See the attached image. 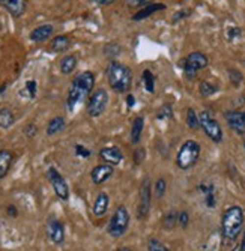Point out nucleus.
<instances>
[{
    "label": "nucleus",
    "instance_id": "obj_1",
    "mask_svg": "<svg viewBox=\"0 0 245 251\" xmlns=\"http://www.w3.org/2000/svg\"><path fill=\"white\" fill-rule=\"evenodd\" d=\"M94 86H95V74L92 71L80 73L73 80L68 90V97H66V108H68V111H74L78 104H81L91 95Z\"/></svg>",
    "mask_w": 245,
    "mask_h": 251
},
{
    "label": "nucleus",
    "instance_id": "obj_2",
    "mask_svg": "<svg viewBox=\"0 0 245 251\" xmlns=\"http://www.w3.org/2000/svg\"><path fill=\"white\" fill-rule=\"evenodd\" d=\"M107 81L116 94H128L132 84L131 68L113 60L107 66Z\"/></svg>",
    "mask_w": 245,
    "mask_h": 251
},
{
    "label": "nucleus",
    "instance_id": "obj_3",
    "mask_svg": "<svg viewBox=\"0 0 245 251\" xmlns=\"http://www.w3.org/2000/svg\"><path fill=\"white\" fill-rule=\"evenodd\" d=\"M244 209L241 206H230L224 211L221 218V233L227 241H235L244 227Z\"/></svg>",
    "mask_w": 245,
    "mask_h": 251
},
{
    "label": "nucleus",
    "instance_id": "obj_4",
    "mask_svg": "<svg viewBox=\"0 0 245 251\" xmlns=\"http://www.w3.org/2000/svg\"><path fill=\"white\" fill-rule=\"evenodd\" d=\"M200 158V145L196 140H187L176 156V166L181 170H190L194 167Z\"/></svg>",
    "mask_w": 245,
    "mask_h": 251
},
{
    "label": "nucleus",
    "instance_id": "obj_5",
    "mask_svg": "<svg viewBox=\"0 0 245 251\" xmlns=\"http://www.w3.org/2000/svg\"><path fill=\"white\" fill-rule=\"evenodd\" d=\"M129 226V212L125 206H118L108 221L107 232L111 238H121L126 233Z\"/></svg>",
    "mask_w": 245,
    "mask_h": 251
},
{
    "label": "nucleus",
    "instance_id": "obj_6",
    "mask_svg": "<svg viewBox=\"0 0 245 251\" xmlns=\"http://www.w3.org/2000/svg\"><path fill=\"white\" fill-rule=\"evenodd\" d=\"M198 124H200V128L205 131V134L209 137V139L214 143H221L222 142L221 125L218 124L217 119H214L211 116L209 111H202V113H200V115H198Z\"/></svg>",
    "mask_w": 245,
    "mask_h": 251
},
{
    "label": "nucleus",
    "instance_id": "obj_7",
    "mask_svg": "<svg viewBox=\"0 0 245 251\" xmlns=\"http://www.w3.org/2000/svg\"><path fill=\"white\" fill-rule=\"evenodd\" d=\"M108 92L105 89H97L95 92L89 97L87 101V115L91 118H99L107 110L108 105Z\"/></svg>",
    "mask_w": 245,
    "mask_h": 251
},
{
    "label": "nucleus",
    "instance_id": "obj_8",
    "mask_svg": "<svg viewBox=\"0 0 245 251\" xmlns=\"http://www.w3.org/2000/svg\"><path fill=\"white\" fill-rule=\"evenodd\" d=\"M47 177L50 180V184L53 187V191L56 193V196L66 201L70 199V187H68V182L65 180V177L59 173V170L56 167H50L47 170Z\"/></svg>",
    "mask_w": 245,
    "mask_h": 251
},
{
    "label": "nucleus",
    "instance_id": "obj_9",
    "mask_svg": "<svg viewBox=\"0 0 245 251\" xmlns=\"http://www.w3.org/2000/svg\"><path fill=\"white\" fill-rule=\"evenodd\" d=\"M150 203H152V193H150V182L146 177L139 191V204H137V218L145 220L150 211Z\"/></svg>",
    "mask_w": 245,
    "mask_h": 251
},
{
    "label": "nucleus",
    "instance_id": "obj_10",
    "mask_svg": "<svg viewBox=\"0 0 245 251\" xmlns=\"http://www.w3.org/2000/svg\"><path fill=\"white\" fill-rule=\"evenodd\" d=\"M46 232H47L49 239H50L53 244L62 245V244L65 242V227H63L62 221H59L57 218L50 217V218L47 220Z\"/></svg>",
    "mask_w": 245,
    "mask_h": 251
},
{
    "label": "nucleus",
    "instance_id": "obj_11",
    "mask_svg": "<svg viewBox=\"0 0 245 251\" xmlns=\"http://www.w3.org/2000/svg\"><path fill=\"white\" fill-rule=\"evenodd\" d=\"M224 119L230 129H233L236 134L244 135L245 134V113L239 110H229L224 113Z\"/></svg>",
    "mask_w": 245,
    "mask_h": 251
},
{
    "label": "nucleus",
    "instance_id": "obj_12",
    "mask_svg": "<svg viewBox=\"0 0 245 251\" xmlns=\"http://www.w3.org/2000/svg\"><path fill=\"white\" fill-rule=\"evenodd\" d=\"M99 158L104 161V164L115 167V166H119L122 163L123 153L118 146H105L99 151Z\"/></svg>",
    "mask_w": 245,
    "mask_h": 251
},
{
    "label": "nucleus",
    "instance_id": "obj_13",
    "mask_svg": "<svg viewBox=\"0 0 245 251\" xmlns=\"http://www.w3.org/2000/svg\"><path fill=\"white\" fill-rule=\"evenodd\" d=\"M113 172H115V167H111L108 164H98L91 170V179L95 185H101L113 176Z\"/></svg>",
    "mask_w": 245,
    "mask_h": 251
},
{
    "label": "nucleus",
    "instance_id": "obj_14",
    "mask_svg": "<svg viewBox=\"0 0 245 251\" xmlns=\"http://www.w3.org/2000/svg\"><path fill=\"white\" fill-rule=\"evenodd\" d=\"M0 6H3L14 18H20L27 9V2L24 0H0Z\"/></svg>",
    "mask_w": 245,
    "mask_h": 251
},
{
    "label": "nucleus",
    "instance_id": "obj_15",
    "mask_svg": "<svg viewBox=\"0 0 245 251\" xmlns=\"http://www.w3.org/2000/svg\"><path fill=\"white\" fill-rule=\"evenodd\" d=\"M184 60H185L191 68H194V70H196L197 73H198L200 70H205V68L209 65L208 56L203 54V53H200V51H193V53H190Z\"/></svg>",
    "mask_w": 245,
    "mask_h": 251
},
{
    "label": "nucleus",
    "instance_id": "obj_16",
    "mask_svg": "<svg viewBox=\"0 0 245 251\" xmlns=\"http://www.w3.org/2000/svg\"><path fill=\"white\" fill-rule=\"evenodd\" d=\"M53 32H54L53 25H42V26L35 27V29L30 32L29 38H30V41H33V42H44V41H47V39L51 38Z\"/></svg>",
    "mask_w": 245,
    "mask_h": 251
},
{
    "label": "nucleus",
    "instance_id": "obj_17",
    "mask_svg": "<svg viewBox=\"0 0 245 251\" xmlns=\"http://www.w3.org/2000/svg\"><path fill=\"white\" fill-rule=\"evenodd\" d=\"M14 163V153L8 149H0V180L11 170Z\"/></svg>",
    "mask_w": 245,
    "mask_h": 251
},
{
    "label": "nucleus",
    "instance_id": "obj_18",
    "mask_svg": "<svg viewBox=\"0 0 245 251\" xmlns=\"http://www.w3.org/2000/svg\"><path fill=\"white\" fill-rule=\"evenodd\" d=\"M143 129H145V118L143 116H137L134 121H132L131 132H129V140H131L132 145H139L140 143Z\"/></svg>",
    "mask_w": 245,
    "mask_h": 251
},
{
    "label": "nucleus",
    "instance_id": "obj_19",
    "mask_svg": "<svg viewBox=\"0 0 245 251\" xmlns=\"http://www.w3.org/2000/svg\"><path fill=\"white\" fill-rule=\"evenodd\" d=\"M108 204H110V197L107 193H99L94 201V206H92V212L97 217H102L107 209H108Z\"/></svg>",
    "mask_w": 245,
    "mask_h": 251
},
{
    "label": "nucleus",
    "instance_id": "obj_20",
    "mask_svg": "<svg viewBox=\"0 0 245 251\" xmlns=\"http://www.w3.org/2000/svg\"><path fill=\"white\" fill-rule=\"evenodd\" d=\"M164 9H166V5H164V3H149V5H146L145 8H142L139 12H136L134 17H132V20H134V21H142V20L150 17L153 12L164 11Z\"/></svg>",
    "mask_w": 245,
    "mask_h": 251
},
{
    "label": "nucleus",
    "instance_id": "obj_21",
    "mask_svg": "<svg viewBox=\"0 0 245 251\" xmlns=\"http://www.w3.org/2000/svg\"><path fill=\"white\" fill-rule=\"evenodd\" d=\"M70 45H71L70 36H66V35H57L50 42V50L53 53H63V51H66V50L70 49Z\"/></svg>",
    "mask_w": 245,
    "mask_h": 251
},
{
    "label": "nucleus",
    "instance_id": "obj_22",
    "mask_svg": "<svg viewBox=\"0 0 245 251\" xmlns=\"http://www.w3.org/2000/svg\"><path fill=\"white\" fill-rule=\"evenodd\" d=\"M78 62H77V57L74 54H66L62 57V60L59 62V68H60V73L63 75H70L75 71Z\"/></svg>",
    "mask_w": 245,
    "mask_h": 251
},
{
    "label": "nucleus",
    "instance_id": "obj_23",
    "mask_svg": "<svg viewBox=\"0 0 245 251\" xmlns=\"http://www.w3.org/2000/svg\"><path fill=\"white\" fill-rule=\"evenodd\" d=\"M15 124V116L11 108L8 107H2L0 108V128L8 129Z\"/></svg>",
    "mask_w": 245,
    "mask_h": 251
},
{
    "label": "nucleus",
    "instance_id": "obj_24",
    "mask_svg": "<svg viewBox=\"0 0 245 251\" xmlns=\"http://www.w3.org/2000/svg\"><path fill=\"white\" fill-rule=\"evenodd\" d=\"M65 125H66V124H65V119H63L62 116L53 118V119L49 122V125H47V135H49V137H53V135L62 132V131L65 129Z\"/></svg>",
    "mask_w": 245,
    "mask_h": 251
},
{
    "label": "nucleus",
    "instance_id": "obj_25",
    "mask_svg": "<svg viewBox=\"0 0 245 251\" xmlns=\"http://www.w3.org/2000/svg\"><path fill=\"white\" fill-rule=\"evenodd\" d=\"M177 215H179V212H176L174 209H170L164 215V218H163V227H164L166 230H172L173 227L177 224Z\"/></svg>",
    "mask_w": 245,
    "mask_h": 251
},
{
    "label": "nucleus",
    "instance_id": "obj_26",
    "mask_svg": "<svg viewBox=\"0 0 245 251\" xmlns=\"http://www.w3.org/2000/svg\"><path fill=\"white\" fill-rule=\"evenodd\" d=\"M142 81H143L145 89L147 90L149 94H153L155 92V77H153L152 71L145 70L143 74H142Z\"/></svg>",
    "mask_w": 245,
    "mask_h": 251
},
{
    "label": "nucleus",
    "instance_id": "obj_27",
    "mask_svg": "<svg viewBox=\"0 0 245 251\" xmlns=\"http://www.w3.org/2000/svg\"><path fill=\"white\" fill-rule=\"evenodd\" d=\"M217 90H218V87H217L215 84L209 83V81H202V83H200V86H198V92H200V95L205 97V98L214 95V94L217 92Z\"/></svg>",
    "mask_w": 245,
    "mask_h": 251
},
{
    "label": "nucleus",
    "instance_id": "obj_28",
    "mask_svg": "<svg viewBox=\"0 0 245 251\" xmlns=\"http://www.w3.org/2000/svg\"><path fill=\"white\" fill-rule=\"evenodd\" d=\"M166 191H167V182H166V179L164 177H158L157 182L153 184V194H155V197H157V199L164 197Z\"/></svg>",
    "mask_w": 245,
    "mask_h": 251
},
{
    "label": "nucleus",
    "instance_id": "obj_29",
    "mask_svg": "<svg viewBox=\"0 0 245 251\" xmlns=\"http://www.w3.org/2000/svg\"><path fill=\"white\" fill-rule=\"evenodd\" d=\"M187 125L188 128L191 129H198L200 128V124H198V115L196 113L194 108H187Z\"/></svg>",
    "mask_w": 245,
    "mask_h": 251
},
{
    "label": "nucleus",
    "instance_id": "obj_30",
    "mask_svg": "<svg viewBox=\"0 0 245 251\" xmlns=\"http://www.w3.org/2000/svg\"><path fill=\"white\" fill-rule=\"evenodd\" d=\"M227 73H229L230 83H232L235 87L241 86V83H242V80H244V75H242V73H241L239 70H236V68H229Z\"/></svg>",
    "mask_w": 245,
    "mask_h": 251
},
{
    "label": "nucleus",
    "instance_id": "obj_31",
    "mask_svg": "<svg viewBox=\"0 0 245 251\" xmlns=\"http://www.w3.org/2000/svg\"><path fill=\"white\" fill-rule=\"evenodd\" d=\"M36 87H38V84H36V81H35V80H29V81H26L24 89H23V95H26L29 100H33V98H35V95H36Z\"/></svg>",
    "mask_w": 245,
    "mask_h": 251
},
{
    "label": "nucleus",
    "instance_id": "obj_32",
    "mask_svg": "<svg viewBox=\"0 0 245 251\" xmlns=\"http://www.w3.org/2000/svg\"><path fill=\"white\" fill-rule=\"evenodd\" d=\"M172 118H173V108H172V105L170 104H164L158 110V113H157V119L166 121V119H172Z\"/></svg>",
    "mask_w": 245,
    "mask_h": 251
},
{
    "label": "nucleus",
    "instance_id": "obj_33",
    "mask_svg": "<svg viewBox=\"0 0 245 251\" xmlns=\"http://www.w3.org/2000/svg\"><path fill=\"white\" fill-rule=\"evenodd\" d=\"M241 36H242V30L239 27L233 26V27L226 29V38H227L229 42H236V41L241 39Z\"/></svg>",
    "mask_w": 245,
    "mask_h": 251
},
{
    "label": "nucleus",
    "instance_id": "obj_34",
    "mask_svg": "<svg viewBox=\"0 0 245 251\" xmlns=\"http://www.w3.org/2000/svg\"><path fill=\"white\" fill-rule=\"evenodd\" d=\"M179 65H181V68H182L184 75H185V78H187V80H190V81L196 80V77H197V71L194 70V68H191L185 60H182Z\"/></svg>",
    "mask_w": 245,
    "mask_h": 251
},
{
    "label": "nucleus",
    "instance_id": "obj_35",
    "mask_svg": "<svg viewBox=\"0 0 245 251\" xmlns=\"http://www.w3.org/2000/svg\"><path fill=\"white\" fill-rule=\"evenodd\" d=\"M147 251H170L163 242H160L158 239H149L147 241Z\"/></svg>",
    "mask_w": 245,
    "mask_h": 251
},
{
    "label": "nucleus",
    "instance_id": "obj_36",
    "mask_svg": "<svg viewBox=\"0 0 245 251\" xmlns=\"http://www.w3.org/2000/svg\"><path fill=\"white\" fill-rule=\"evenodd\" d=\"M146 158V149L145 148H137L134 151V155H132V161H134L136 166H140Z\"/></svg>",
    "mask_w": 245,
    "mask_h": 251
},
{
    "label": "nucleus",
    "instance_id": "obj_37",
    "mask_svg": "<svg viewBox=\"0 0 245 251\" xmlns=\"http://www.w3.org/2000/svg\"><path fill=\"white\" fill-rule=\"evenodd\" d=\"M177 224H179L182 229H187L190 224V214L187 211H181L179 215H177Z\"/></svg>",
    "mask_w": 245,
    "mask_h": 251
},
{
    "label": "nucleus",
    "instance_id": "obj_38",
    "mask_svg": "<svg viewBox=\"0 0 245 251\" xmlns=\"http://www.w3.org/2000/svg\"><path fill=\"white\" fill-rule=\"evenodd\" d=\"M36 132H38V126L35 124H27L23 129V134L27 137V139H33V137L36 135Z\"/></svg>",
    "mask_w": 245,
    "mask_h": 251
},
{
    "label": "nucleus",
    "instance_id": "obj_39",
    "mask_svg": "<svg viewBox=\"0 0 245 251\" xmlns=\"http://www.w3.org/2000/svg\"><path fill=\"white\" fill-rule=\"evenodd\" d=\"M75 153H77V156H80V158H89L92 152L89 151L86 146H83V145H75Z\"/></svg>",
    "mask_w": 245,
    "mask_h": 251
},
{
    "label": "nucleus",
    "instance_id": "obj_40",
    "mask_svg": "<svg viewBox=\"0 0 245 251\" xmlns=\"http://www.w3.org/2000/svg\"><path fill=\"white\" fill-rule=\"evenodd\" d=\"M188 15H191V9H182V11H177V12H174V15H173V23H177L179 20H184V18H187Z\"/></svg>",
    "mask_w": 245,
    "mask_h": 251
},
{
    "label": "nucleus",
    "instance_id": "obj_41",
    "mask_svg": "<svg viewBox=\"0 0 245 251\" xmlns=\"http://www.w3.org/2000/svg\"><path fill=\"white\" fill-rule=\"evenodd\" d=\"M198 190L202 191L205 196H206V194H209V193H214V191H215V188H214V185H212V184H200Z\"/></svg>",
    "mask_w": 245,
    "mask_h": 251
},
{
    "label": "nucleus",
    "instance_id": "obj_42",
    "mask_svg": "<svg viewBox=\"0 0 245 251\" xmlns=\"http://www.w3.org/2000/svg\"><path fill=\"white\" fill-rule=\"evenodd\" d=\"M205 197H206V199H205V200H206V206H208V208H214V206H215V191L206 194Z\"/></svg>",
    "mask_w": 245,
    "mask_h": 251
},
{
    "label": "nucleus",
    "instance_id": "obj_43",
    "mask_svg": "<svg viewBox=\"0 0 245 251\" xmlns=\"http://www.w3.org/2000/svg\"><path fill=\"white\" fill-rule=\"evenodd\" d=\"M6 214L12 218H15L18 215V211H17V206H14V204H9V206L6 208Z\"/></svg>",
    "mask_w": 245,
    "mask_h": 251
},
{
    "label": "nucleus",
    "instance_id": "obj_44",
    "mask_svg": "<svg viewBox=\"0 0 245 251\" xmlns=\"http://www.w3.org/2000/svg\"><path fill=\"white\" fill-rule=\"evenodd\" d=\"M126 5L128 6H146V5H149V2H146V0H140V2H139V0H136V2H126Z\"/></svg>",
    "mask_w": 245,
    "mask_h": 251
},
{
    "label": "nucleus",
    "instance_id": "obj_45",
    "mask_svg": "<svg viewBox=\"0 0 245 251\" xmlns=\"http://www.w3.org/2000/svg\"><path fill=\"white\" fill-rule=\"evenodd\" d=\"M134 104H136V98L132 97L131 94H128V97H126V105H128V108L134 107Z\"/></svg>",
    "mask_w": 245,
    "mask_h": 251
},
{
    "label": "nucleus",
    "instance_id": "obj_46",
    "mask_svg": "<svg viewBox=\"0 0 245 251\" xmlns=\"http://www.w3.org/2000/svg\"><path fill=\"white\" fill-rule=\"evenodd\" d=\"M95 3H98V5H111V3H113V0H104V2H95Z\"/></svg>",
    "mask_w": 245,
    "mask_h": 251
},
{
    "label": "nucleus",
    "instance_id": "obj_47",
    "mask_svg": "<svg viewBox=\"0 0 245 251\" xmlns=\"http://www.w3.org/2000/svg\"><path fill=\"white\" fill-rule=\"evenodd\" d=\"M241 251H245V233H244V238H242V242H241Z\"/></svg>",
    "mask_w": 245,
    "mask_h": 251
},
{
    "label": "nucleus",
    "instance_id": "obj_48",
    "mask_svg": "<svg viewBox=\"0 0 245 251\" xmlns=\"http://www.w3.org/2000/svg\"><path fill=\"white\" fill-rule=\"evenodd\" d=\"M116 251H132L131 248H128V247H121V248H118Z\"/></svg>",
    "mask_w": 245,
    "mask_h": 251
},
{
    "label": "nucleus",
    "instance_id": "obj_49",
    "mask_svg": "<svg viewBox=\"0 0 245 251\" xmlns=\"http://www.w3.org/2000/svg\"><path fill=\"white\" fill-rule=\"evenodd\" d=\"M233 251H241V247H239V245H238V247H235V248H233Z\"/></svg>",
    "mask_w": 245,
    "mask_h": 251
},
{
    "label": "nucleus",
    "instance_id": "obj_50",
    "mask_svg": "<svg viewBox=\"0 0 245 251\" xmlns=\"http://www.w3.org/2000/svg\"><path fill=\"white\" fill-rule=\"evenodd\" d=\"M0 29H2V21H0Z\"/></svg>",
    "mask_w": 245,
    "mask_h": 251
},
{
    "label": "nucleus",
    "instance_id": "obj_51",
    "mask_svg": "<svg viewBox=\"0 0 245 251\" xmlns=\"http://www.w3.org/2000/svg\"><path fill=\"white\" fill-rule=\"evenodd\" d=\"M244 149H245V142H244Z\"/></svg>",
    "mask_w": 245,
    "mask_h": 251
}]
</instances>
